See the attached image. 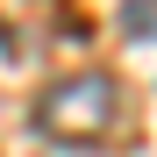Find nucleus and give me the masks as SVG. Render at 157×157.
Segmentation results:
<instances>
[{"label": "nucleus", "instance_id": "obj_1", "mask_svg": "<svg viewBox=\"0 0 157 157\" xmlns=\"http://www.w3.org/2000/svg\"><path fill=\"white\" fill-rule=\"evenodd\" d=\"M114 121H121L114 71H71L57 86H43V100H36V128L50 143H107Z\"/></svg>", "mask_w": 157, "mask_h": 157}]
</instances>
